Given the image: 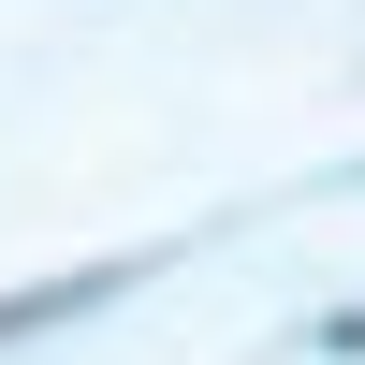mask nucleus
Instances as JSON below:
<instances>
[{
	"mask_svg": "<svg viewBox=\"0 0 365 365\" xmlns=\"http://www.w3.org/2000/svg\"><path fill=\"white\" fill-rule=\"evenodd\" d=\"M117 278H132V263H73V278H44V292H0V351H15V336H44V322H88Z\"/></svg>",
	"mask_w": 365,
	"mask_h": 365,
	"instance_id": "f257e3e1",
	"label": "nucleus"
}]
</instances>
